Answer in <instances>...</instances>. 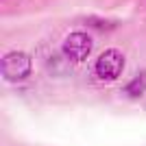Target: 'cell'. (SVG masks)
Wrapping results in <instances>:
<instances>
[{"mask_svg": "<svg viewBox=\"0 0 146 146\" xmlns=\"http://www.w3.org/2000/svg\"><path fill=\"white\" fill-rule=\"evenodd\" d=\"M61 55L66 57L72 66H81L90 59L92 50H94V37H92V31L87 29H74L70 31L63 42H61Z\"/></svg>", "mask_w": 146, "mask_h": 146, "instance_id": "cell-1", "label": "cell"}, {"mask_svg": "<svg viewBox=\"0 0 146 146\" xmlns=\"http://www.w3.org/2000/svg\"><path fill=\"white\" fill-rule=\"evenodd\" d=\"M0 74L7 83H24L33 74V59L24 50H9L0 57Z\"/></svg>", "mask_w": 146, "mask_h": 146, "instance_id": "cell-2", "label": "cell"}, {"mask_svg": "<svg viewBox=\"0 0 146 146\" xmlns=\"http://www.w3.org/2000/svg\"><path fill=\"white\" fill-rule=\"evenodd\" d=\"M124 66H127V57L120 48H105L100 55L94 61V76H96L100 83H113L122 76L124 72Z\"/></svg>", "mask_w": 146, "mask_h": 146, "instance_id": "cell-3", "label": "cell"}, {"mask_svg": "<svg viewBox=\"0 0 146 146\" xmlns=\"http://www.w3.org/2000/svg\"><path fill=\"white\" fill-rule=\"evenodd\" d=\"M81 22H83V29L92 31V33H98V35H109V33H113L120 26L118 20L109 18V15H96V13L85 15Z\"/></svg>", "mask_w": 146, "mask_h": 146, "instance_id": "cell-4", "label": "cell"}, {"mask_svg": "<svg viewBox=\"0 0 146 146\" xmlns=\"http://www.w3.org/2000/svg\"><path fill=\"white\" fill-rule=\"evenodd\" d=\"M122 94L127 98H131V100H137V98L144 96L146 94V68L137 70V72L122 85Z\"/></svg>", "mask_w": 146, "mask_h": 146, "instance_id": "cell-5", "label": "cell"}]
</instances>
